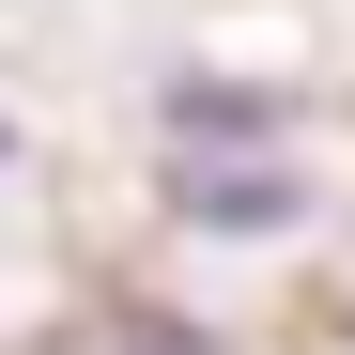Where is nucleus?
I'll return each instance as SVG.
<instances>
[{
    "instance_id": "nucleus-1",
    "label": "nucleus",
    "mask_w": 355,
    "mask_h": 355,
    "mask_svg": "<svg viewBox=\"0 0 355 355\" xmlns=\"http://www.w3.org/2000/svg\"><path fill=\"white\" fill-rule=\"evenodd\" d=\"M170 216H201V232H293V216H309V170H232V155H170Z\"/></svg>"
},
{
    "instance_id": "nucleus-3",
    "label": "nucleus",
    "mask_w": 355,
    "mask_h": 355,
    "mask_svg": "<svg viewBox=\"0 0 355 355\" xmlns=\"http://www.w3.org/2000/svg\"><path fill=\"white\" fill-rule=\"evenodd\" d=\"M0 170H16V124H0Z\"/></svg>"
},
{
    "instance_id": "nucleus-2",
    "label": "nucleus",
    "mask_w": 355,
    "mask_h": 355,
    "mask_svg": "<svg viewBox=\"0 0 355 355\" xmlns=\"http://www.w3.org/2000/svg\"><path fill=\"white\" fill-rule=\"evenodd\" d=\"M170 139H201V155H216V139H232V155H248V139H293V93L201 78V62H186V78H170Z\"/></svg>"
}]
</instances>
